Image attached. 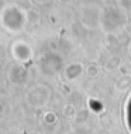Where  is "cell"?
Wrapping results in <instances>:
<instances>
[{"label":"cell","instance_id":"obj_1","mask_svg":"<svg viewBox=\"0 0 131 134\" xmlns=\"http://www.w3.org/2000/svg\"><path fill=\"white\" fill-rule=\"evenodd\" d=\"M2 26L4 27L6 31L16 34V32H21L24 30L25 24H27V17L23 12L17 10L16 7L12 9H6L2 13Z\"/></svg>","mask_w":131,"mask_h":134},{"label":"cell","instance_id":"obj_2","mask_svg":"<svg viewBox=\"0 0 131 134\" xmlns=\"http://www.w3.org/2000/svg\"><path fill=\"white\" fill-rule=\"evenodd\" d=\"M64 68L62 65V58L58 54H47L42 57V59L39 61L38 65V71L42 76H54L58 72H61V69Z\"/></svg>","mask_w":131,"mask_h":134},{"label":"cell","instance_id":"obj_3","mask_svg":"<svg viewBox=\"0 0 131 134\" xmlns=\"http://www.w3.org/2000/svg\"><path fill=\"white\" fill-rule=\"evenodd\" d=\"M51 100V89L45 85H35L28 90L27 102L34 107H44Z\"/></svg>","mask_w":131,"mask_h":134},{"label":"cell","instance_id":"obj_4","mask_svg":"<svg viewBox=\"0 0 131 134\" xmlns=\"http://www.w3.org/2000/svg\"><path fill=\"white\" fill-rule=\"evenodd\" d=\"M10 52H12V57L19 64L28 62L32 58V55H34L31 45L27 41H23V40H16L12 44V47H10Z\"/></svg>","mask_w":131,"mask_h":134},{"label":"cell","instance_id":"obj_5","mask_svg":"<svg viewBox=\"0 0 131 134\" xmlns=\"http://www.w3.org/2000/svg\"><path fill=\"white\" fill-rule=\"evenodd\" d=\"M83 74H86V68L83 66V64L79 62V61L68 64L64 68V76L69 82L79 81V79L83 76Z\"/></svg>","mask_w":131,"mask_h":134},{"label":"cell","instance_id":"obj_6","mask_svg":"<svg viewBox=\"0 0 131 134\" xmlns=\"http://www.w3.org/2000/svg\"><path fill=\"white\" fill-rule=\"evenodd\" d=\"M9 79L14 85H24L25 79H27V72L23 68V64L12 66V69L9 71Z\"/></svg>","mask_w":131,"mask_h":134},{"label":"cell","instance_id":"obj_7","mask_svg":"<svg viewBox=\"0 0 131 134\" xmlns=\"http://www.w3.org/2000/svg\"><path fill=\"white\" fill-rule=\"evenodd\" d=\"M45 121H48V123H51V121H55L56 120V116H55V113L54 111H48V113H45Z\"/></svg>","mask_w":131,"mask_h":134},{"label":"cell","instance_id":"obj_8","mask_svg":"<svg viewBox=\"0 0 131 134\" xmlns=\"http://www.w3.org/2000/svg\"><path fill=\"white\" fill-rule=\"evenodd\" d=\"M127 52H128V55L131 57V41H130V44H128V47H127Z\"/></svg>","mask_w":131,"mask_h":134}]
</instances>
